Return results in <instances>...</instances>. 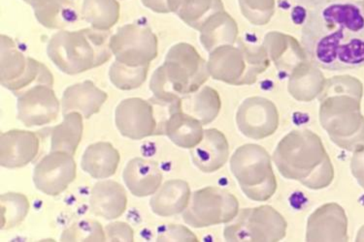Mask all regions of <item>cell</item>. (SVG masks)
Wrapping results in <instances>:
<instances>
[{
    "mask_svg": "<svg viewBox=\"0 0 364 242\" xmlns=\"http://www.w3.org/2000/svg\"><path fill=\"white\" fill-rule=\"evenodd\" d=\"M109 31L95 28L60 31L50 38L47 54L60 71L78 75L105 65L112 57Z\"/></svg>",
    "mask_w": 364,
    "mask_h": 242,
    "instance_id": "3957f363",
    "label": "cell"
},
{
    "mask_svg": "<svg viewBox=\"0 0 364 242\" xmlns=\"http://www.w3.org/2000/svg\"><path fill=\"white\" fill-rule=\"evenodd\" d=\"M158 241H198L188 228L182 225L168 224L159 228Z\"/></svg>",
    "mask_w": 364,
    "mask_h": 242,
    "instance_id": "1f68e13d",
    "label": "cell"
},
{
    "mask_svg": "<svg viewBox=\"0 0 364 242\" xmlns=\"http://www.w3.org/2000/svg\"><path fill=\"white\" fill-rule=\"evenodd\" d=\"M107 93L98 89L92 81H85L68 87L62 98L63 114L78 111L85 119L100 113L107 100Z\"/></svg>",
    "mask_w": 364,
    "mask_h": 242,
    "instance_id": "44dd1931",
    "label": "cell"
},
{
    "mask_svg": "<svg viewBox=\"0 0 364 242\" xmlns=\"http://www.w3.org/2000/svg\"><path fill=\"white\" fill-rule=\"evenodd\" d=\"M82 14L92 28L109 31L118 23L119 4L117 0H83Z\"/></svg>",
    "mask_w": 364,
    "mask_h": 242,
    "instance_id": "484cf974",
    "label": "cell"
},
{
    "mask_svg": "<svg viewBox=\"0 0 364 242\" xmlns=\"http://www.w3.org/2000/svg\"><path fill=\"white\" fill-rule=\"evenodd\" d=\"M307 241H348V219L345 210L336 203L323 204L310 215Z\"/></svg>",
    "mask_w": 364,
    "mask_h": 242,
    "instance_id": "9a60e30c",
    "label": "cell"
},
{
    "mask_svg": "<svg viewBox=\"0 0 364 242\" xmlns=\"http://www.w3.org/2000/svg\"><path fill=\"white\" fill-rule=\"evenodd\" d=\"M0 201L2 230L14 228L26 219L31 204L25 195L20 193H5L0 197Z\"/></svg>",
    "mask_w": 364,
    "mask_h": 242,
    "instance_id": "83f0119b",
    "label": "cell"
},
{
    "mask_svg": "<svg viewBox=\"0 0 364 242\" xmlns=\"http://www.w3.org/2000/svg\"><path fill=\"white\" fill-rule=\"evenodd\" d=\"M286 220L270 206L242 209L232 224L225 228L228 241H279L286 236Z\"/></svg>",
    "mask_w": 364,
    "mask_h": 242,
    "instance_id": "ba28073f",
    "label": "cell"
},
{
    "mask_svg": "<svg viewBox=\"0 0 364 242\" xmlns=\"http://www.w3.org/2000/svg\"><path fill=\"white\" fill-rule=\"evenodd\" d=\"M238 211V199L235 195L225 189L208 186L193 194L183 220L191 227L206 228L231 222Z\"/></svg>",
    "mask_w": 364,
    "mask_h": 242,
    "instance_id": "52a82bcc",
    "label": "cell"
},
{
    "mask_svg": "<svg viewBox=\"0 0 364 242\" xmlns=\"http://www.w3.org/2000/svg\"><path fill=\"white\" fill-rule=\"evenodd\" d=\"M62 241H105V230L97 221L80 220L65 229L60 236Z\"/></svg>",
    "mask_w": 364,
    "mask_h": 242,
    "instance_id": "f546056e",
    "label": "cell"
},
{
    "mask_svg": "<svg viewBox=\"0 0 364 242\" xmlns=\"http://www.w3.org/2000/svg\"><path fill=\"white\" fill-rule=\"evenodd\" d=\"M127 196L124 186L114 180L95 183L90 198V212L105 220H115L126 211Z\"/></svg>",
    "mask_w": 364,
    "mask_h": 242,
    "instance_id": "d6986e66",
    "label": "cell"
},
{
    "mask_svg": "<svg viewBox=\"0 0 364 242\" xmlns=\"http://www.w3.org/2000/svg\"><path fill=\"white\" fill-rule=\"evenodd\" d=\"M143 5L156 13H168V0H141Z\"/></svg>",
    "mask_w": 364,
    "mask_h": 242,
    "instance_id": "e575fe53",
    "label": "cell"
},
{
    "mask_svg": "<svg viewBox=\"0 0 364 242\" xmlns=\"http://www.w3.org/2000/svg\"><path fill=\"white\" fill-rule=\"evenodd\" d=\"M350 170L358 185L364 189V146L353 153Z\"/></svg>",
    "mask_w": 364,
    "mask_h": 242,
    "instance_id": "836d02e7",
    "label": "cell"
},
{
    "mask_svg": "<svg viewBox=\"0 0 364 242\" xmlns=\"http://www.w3.org/2000/svg\"><path fill=\"white\" fill-rule=\"evenodd\" d=\"M280 174L312 190L328 187L334 167L321 138L310 130H294L281 140L273 154Z\"/></svg>",
    "mask_w": 364,
    "mask_h": 242,
    "instance_id": "7a4b0ae2",
    "label": "cell"
},
{
    "mask_svg": "<svg viewBox=\"0 0 364 242\" xmlns=\"http://www.w3.org/2000/svg\"><path fill=\"white\" fill-rule=\"evenodd\" d=\"M76 175L73 155L63 151H50L34 167L33 182L40 192L55 197L65 192Z\"/></svg>",
    "mask_w": 364,
    "mask_h": 242,
    "instance_id": "7c38bea8",
    "label": "cell"
},
{
    "mask_svg": "<svg viewBox=\"0 0 364 242\" xmlns=\"http://www.w3.org/2000/svg\"><path fill=\"white\" fill-rule=\"evenodd\" d=\"M320 121L332 142L355 153L364 146V118L358 107L326 103L321 109Z\"/></svg>",
    "mask_w": 364,
    "mask_h": 242,
    "instance_id": "30bf717a",
    "label": "cell"
},
{
    "mask_svg": "<svg viewBox=\"0 0 364 242\" xmlns=\"http://www.w3.org/2000/svg\"><path fill=\"white\" fill-rule=\"evenodd\" d=\"M115 123L121 135L130 140L164 135V123L156 121L153 105L142 98L122 101L116 108Z\"/></svg>",
    "mask_w": 364,
    "mask_h": 242,
    "instance_id": "8fae6325",
    "label": "cell"
},
{
    "mask_svg": "<svg viewBox=\"0 0 364 242\" xmlns=\"http://www.w3.org/2000/svg\"><path fill=\"white\" fill-rule=\"evenodd\" d=\"M119 160L121 156L112 143L100 142L87 146L82 157L81 166L92 178L105 180L116 174Z\"/></svg>",
    "mask_w": 364,
    "mask_h": 242,
    "instance_id": "603a6c76",
    "label": "cell"
},
{
    "mask_svg": "<svg viewBox=\"0 0 364 242\" xmlns=\"http://www.w3.org/2000/svg\"><path fill=\"white\" fill-rule=\"evenodd\" d=\"M230 145L227 137L220 130H204L203 139L191 150V160L199 171L211 174L227 163Z\"/></svg>",
    "mask_w": 364,
    "mask_h": 242,
    "instance_id": "ac0fdd59",
    "label": "cell"
},
{
    "mask_svg": "<svg viewBox=\"0 0 364 242\" xmlns=\"http://www.w3.org/2000/svg\"><path fill=\"white\" fill-rule=\"evenodd\" d=\"M292 1L299 5V6L307 8L309 10L314 7L321 6V5L331 4V2L348 1V0H292Z\"/></svg>",
    "mask_w": 364,
    "mask_h": 242,
    "instance_id": "d590c367",
    "label": "cell"
},
{
    "mask_svg": "<svg viewBox=\"0 0 364 242\" xmlns=\"http://www.w3.org/2000/svg\"><path fill=\"white\" fill-rule=\"evenodd\" d=\"M0 82L16 97L36 84L54 86V77L43 63L26 57L10 37L1 35Z\"/></svg>",
    "mask_w": 364,
    "mask_h": 242,
    "instance_id": "8992f818",
    "label": "cell"
},
{
    "mask_svg": "<svg viewBox=\"0 0 364 242\" xmlns=\"http://www.w3.org/2000/svg\"><path fill=\"white\" fill-rule=\"evenodd\" d=\"M26 4H31V0H23Z\"/></svg>",
    "mask_w": 364,
    "mask_h": 242,
    "instance_id": "74e56055",
    "label": "cell"
},
{
    "mask_svg": "<svg viewBox=\"0 0 364 242\" xmlns=\"http://www.w3.org/2000/svg\"><path fill=\"white\" fill-rule=\"evenodd\" d=\"M182 110L195 116L203 125L211 123L217 118L220 108V98L215 90L205 87L193 99H188L186 107L181 104Z\"/></svg>",
    "mask_w": 364,
    "mask_h": 242,
    "instance_id": "4316f807",
    "label": "cell"
},
{
    "mask_svg": "<svg viewBox=\"0 0 364 242\" xmlns=\"http://www.w3.org/2000/svg\"><path fill=\"white\" fill-rule=\"evenodd\" d=\"M109 46L116 60L130 67L150 66L158 57V37L150 28L136 23L121 26Z\"/></svg>",
    "mask_w": 364,
    "mask_h": 242,
    "instance_id": "9c48e42d",
    "label": "cell"
},
{
    "mask_svg": "<svg viewBox=\"0 0 364 242\" xmlns=\"http://www.w3.org/2000/svg\"><path fill=\"white\" fill-rule=\"evenodd\" d=\"M31 7L40 25L49 29H65L77 20L71 0H31Z\"/></svg>",
    "mask_w": 364,
    "mask_h": 242,
    "instance_id": "cb8c5ba5",
    "label": "cell"
},
{
    "mask_svg": "<svg viewBox=\"0 0 364 242\" xmlns=\"http://www.w3.org/2000/svg\"><path fill=\"white\" fill-rule=\"evenodd\" d=\"M212 4L211 0H168L170 11H175L186 23L198 28L201 16Z\"/></svg>",
    "mask_w": 364,
    "mask_h": 242,
    "instance_id": "4dcf8cb0",
    "label": "cell"
},
{
    "mask_svg": "<svg viewBox=\"0 0 364 242\" xmlns=\"http://www.w3.org/2000/svg\"><path fill=\"white\" fill-rule=\"evenodd\" d=\"M83 119L78 111L63 114L62 123L50 132V151H63L74 156L83 137Z\"/></svg>",
    "mask_w": 364,
    "mask_h": 242,
    "instance_id": "d4e9b609",
    "label": "cell"
},
{
    "mask_svg": "<svg viewBox=\"0 0 364 242\" xmlns=\"http://www.w3.org/2000/svg\"><path fill=\"white\" fill-rule=\"evenodd\" d=\"M106 241H134V233L127 223L113 222L105 227Z\"/></svg>",
    "mask_w": 364,
    "mask_h": 242,
    "instance_id": "d6a6232c",
    "label": "cell"
},
{
    "mask_svg": "<svg viewBox=\"0 0 364 242\" xmlns=\"http://www.w3.org/2000/svg\"><path fill=\"white\" fill-rule=\"evenodd\" d=\"M164 135H166L179 148L191 150L203 139V124L182 110L180 99L169 105Z\"/></svg>",
    "mask_w": 364,
    "mask_h": 242,
    "instance_id": "e0dca14e",
    "label": "cell"
},
{
    "mask_svg": "<svg viewBox=\"0 0 364 242\" xmlns=\"http://www.w3.org/2000/svg\"><path fill=\"white\" fill-rule=\"evenodd\" d=\"M40 150L37 133L10 130L0 135V164L6 169H18L36 160Z\"/></svg>",
    "mask_w": 364,
    "mask_h": 242,
    "instance_id": "2e32d148",
    "label": "cell"
},
{
    "mask_svg": "<svg viewBox=\"0 0 364 242\" xmlns=\"http://www.w3.org/2000/svg\"><path fill=\"white\" fill-rule=\"evenodd\" d=\"M301 42L316 67L328 71L364 67V4L348 0L308 10Z\"/></svg>",
    "mask_w": 364,
    "mask_h": 242,
    "instance_id": "6da1fadb",
    "label": "cell"
},
{
    "mask_svg": "<svg viewBox=\"0 0 364 242\" xmlns=\"http://www.w3.org/2000/svg\"><path fill=\"white\" fill-rule=\"evenodd\" d=\"M149 66L130 67L115 60L111 65L109 77L117 89L121 90L136 89L147 79Z\"/></svg>",
    "mask_w": 364,
    "mask_h": 242,
    "instance_id": "f1b7e54d",
    "label": "cell"
},
{
    "mask_svg": "<svg viewBox=\"0 0 364 242\" xmlns=\"http://www.w3.org/2000/svg\"><path fill=\"white\" fill-rule=\"evenodd\" d=\"M191 201V188L185 180H172L159 187L151 197V211L161 217H170L182 214Z\"/></svg>",
    "mask_w": 364,
    "mask_h": 242,
    "instance_id": "7402d4cb",
    "label": "cell"
},
{
    "mask_svg": "<svg viewBox=\"0 0 364 242\" xmlns=\"http://www.w3.org/2000/svg\"><path fill=\"white\" fill-rule=\"evenodd\" d=\"M357 241H364V226L363 228H360V231H358Z\"/></svg>",
    "mask_w": 364,
    "mask_h": 242,
    "instance_id": "8d00e7d4",
    "label": "cell"
},
{
    "mask_svg": "<svg viewBox=\"0 0 364 242\" xmlns=\"http://www.w3.org/2000/svg\"><path fill=\"white\" fill-rule=\"evenodd\" d=\"M17 97L18 119L25 126H43L58 119L60 104L53 87L36 84Z\"/></svg>",
    "mask_w": 364,
    "mask_h": 242,
    "instance_id": "4fadbf2b",
    "label": "cell"
},
{
    "mask_svg": "<svg viewBox=\"0 0 364 242\" xmlns=\"http://www.w3.org/2000/svg\"><path fill=\"white\" fill-rule=\"evenodd\" d=\"M230 170L249 199L264 202L274 195L277 180L269 153L262 145L248 143L231 156Z\"/></svg>",
    "mask_w": 364,
    "mask_h": 242,
    "instance_id": "5b68a950",
    "label": "cell"
},
{
    "mask_svg": "<svg viewBox=\"0 0 364 242\" xmlns=\"http://www.w3.org/2000/svg\"><path fill=\"white\" fill-rule=\"evenodd\" d=\"M208 78L205 62L188 44H178L169 50L163 65L150 82V89L156 102L171 105L184 95L198 89Z\"/></svg>",
    "mask_w": 364,
    "mask_h": 242,
    "instance_id": "277c9868",
    "label": "cell"
},
{
    "mask_svg": "<svg viewBox=\"0 0 364 242\" xmlns=\"http://www.w3.org/2000/svg\"><path fill=\"white\" fill-rule=\"evenodd\" d=\"M236 123L242 134L250 139H265L278 129V111L267 100L254 98L247 100L239 109Z\"/></svg>",
    "mask_w": 364,
    "mask_h": 242,
    "instance_id": "5bb4252c",
    "label": "cell"
},
{
    "mask_svg": "<svg viewBox=\"0 0 364 242\" xmlns=\"http://www.w3.org/2000/svg\"><path fill=\"white\" fill-rule=\"evenodd\" d=\"M123 178L132 195L144 198L154 195L161 187L163 172L156 161L134 158L124 167Z\"/></svg>",
    "mask_w": 364,
    "mask_h": 242,
    "instance_id": "ffe728a7",
    "label": "cell"
}]
</instances>
